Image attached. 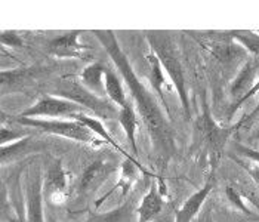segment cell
I'll use <instances>...</instances> for the list:
<instances>
[{
  "label": "cell",
  "instance_id": "7402d4cb",
  "mask_svg": "<svg viewBox=\"0 0 259 222\" xmlns=\"http://www.w3.org/2000/svg\"><path fill=\"white\" fill-rule=\"evenodd\" d=\"M225 196H227L228 202L231 203L236 209H239L241 213H244V215H247L249 218H253V219L256 218V216L252 213V210H249V207L246 206L243 197L240 196V193L236 190L234 185H227V188H225Z\"/></svg>",
  "mask_w": 259,
  "mask_h": 222
},
{
  "label": "cell",
  "instance_id": "4dcf8cb0",
  "mask_svg": "<svg viewBox=\"0 0 259 222\" xmlns=\"http://www.w3.org/2000/svg\"><path fill=\"white\" fill-rule=\"evenodd\" d=\"M46 222H58V221H57L54 216H51V215H49V216H46Z\"/></svg>",
  "mask_w": 259,
  "mask_h": 222
},
{
  "label": "cell",
  "instance_id": "ffe728a7",
  "mask_svg": "<svg viewBox=\"0 0 259 222\" xmlns=\"http://www.w3.org/2000/svg\"><path fill=\"white\" fill-rule=\"evenodd\" d=\"M104 83H105V94L108 95V98L111 100V102H114L120 108H124V107L129 105V102L126 100L124 87H123L121 81L119 80L117 74L113 70L107 68Z\"/></svg>",
  "mask_w": 259,
  "mask_h": 222
},
{
  "label": "cell",
  "instance_id": "484cf974",
  "mask_svg": "<svg viewBox=\"0 0 259 222\" xmlns=\"http://www.w3.org/2000/svg\"><path fill=\"white\" fill-rule=\"evenodd\" d=\"M234 150L239 153L241 157L250 160V162H255L259 164V151L258 150H253L247 145H241V144H234Z\"/></svg>",
  "mask_w": 259,
  "mask_h": 222
},
{
  "label": "cell",
  "instance_id": "d6986e66",
  "mask_svg": "<svg viewBox=\"0 0 259 222\" xmlns=\"http://www.w3.org/2000/svg\"><path fill=\"white\" fill-rule=\"evenodd\" d=\"M147 61H148V65H150V83H151L153 89L157 92L160 102L164 105L166 113H169V107H167L166 97H164V92H163V86H164V81H166L164 80V74H163V67H161L159 58L156 57V54L153 51L148 54Z\"/></svg>",
  "mask_w": 259,
  "mask_h": 222
},
{
  "label": "cell",
  "instance_id": "8992f818",
  "mask_svg": "<svg viewBox=\"0 0 259 222\" xmlns=\"http://www.w3.org/2000/svg\"><path fill=\"white\" fill-rule=\"evenodd\" d=\"M77 113H84V108L80 107L79 104L76 102L64 100L60 97H54V95H46L43 98H40L39 101L36 102L33 107L24 110L21 114H18L20 117H62L67 116L70 117L71 114H77Z\"/></svg>",
  "mask_w": 259,
  "mask_h": 222
},
{
  "label": "cell",
  "instance_id": "8fae6325",
  "mask_svg": "<svg viewBox=\"0 0 259 222\" xmlns=\"http://www.w3.org/2000/svg\"><path fill=\"white\" fill-rule=\"evenodd\" d=\"M80 31L73 30L49 43V52L60 58H81L88 51V46L80 43Z\"/></svg>",
  "mask_w": 259,
  "mask_h": 222
},
{
  "label": "cell",
  "instance_id": "6da1fadb",
  "mask_svg": "<svg viewBox=\"0 0 259 222\" xmlns=\"http://www.w3.org/2000/svg\"><path fill=\"white\" fill-rule=\"evenodd\" d=\"M94 34L101 41L105 52L108 54V57L114 62L117 71L121 74L126 87L129 89L134 98L137 113L140 114L141 120L144 121L150 134L151 144L156 153L161 159L167 160L175 151V141H174V132L170 127V123L164 116V113L161 111L159 102L154 98L153 92H150L145 87V84L140 80V77L137 76L126 54L120 48L116 34L111 30H105V31L95 30Z\"/></svg>",
  "mask_w": 259,
  "mask_h": 222
},
{
  "label": "cell",
  "instance_id": "d4e9b609",
  "mask_svg": "<svg viewBox=\"0 0 259 222\" xmlns=\"http://www.w3.org/2000/svg\"><path fill=\"white\" fill-rule=\"evenodd\" d=\"M0 40H2L3 46H9V48H21L24 43L20 37V34L15 31H3Z\"/></svg>",
  "mask_w": 259,
  "mask_h": 222
},
{
  "label": "cell",
  "instance_id": "e0dca14e",
  "mask_svg": "<svg viewBox=\"0 0 259 222\" xmlns=\"http://www.w3.org/2000/svg\"><path fill=\"white\" fill-rule=\"evenodd\" d=\"M119 121L126 134L127 142L132 148V153L135 156H138V145L135 140V134H137V127H138V116L135 113V108L129 104L124 108H120L119 111Z\"/></svg>",
  "mask_w": 259,
  "mask_h": 222
},
{
  "label": "cell",
  "instance_id": "603a6c76",
  "mask_svg": "<svg viewBox=\"0 0 259 222\" xmlns=\"http://www.w3.org/2000/svg\"><path fill=\"white\" fill-rule=\"evenodd\" d=\"M234 187L240 193V196L243 197V200H249L256 209H259V193L256 190L258 188L256 184H255V187H249L244 182H240V184H234Z\"/></svg>",
  "mask_w": 259,
  "mask_h": 222
},
{
  "label": "cell",
  "instance_id": "ba28073f",
  "mask_svg": "<svg viewBox=\"0 0 259 222\" xmlns=\"http://www.w3.org/2000/svg\"><path fill=\"white\" fill-rule=\"evenodd\" d=\"M114 170L116 167L111 163L104 160L91 163L80 176V181L77 184V194L80 197L92 194Z\"/></svg>",
  "mask_w": 259,
  "mask_h": 222
},
{
  "label": "cell",
  "instance_id": "52a82bcc",
  "mask_svg": "<svg viewBox=\"0 0 259 222\" xmlns=\"http://www.w3.org/2000/svg\"><path fill=\"white\" fill-rule=\"evenodd\" d=\"M258 70L259 58H255V57H249L247 60L241 64L237 76L234 77V80L231 81V86H230V97L233 98V104H231L230 111H228V117L230 119L234 116V113H233L234 108L250 92V89L256 83L255 77H256Z\"/></svg>",
  "mask_w": 259,
  "mask_h": 222
},
{
  "label": "cell",
  "instance_id": "5bb4252c",
  "mask_svg": "<svg viewBox=\"0 0 259 222\" xmlns=\"http://www.w3.org/2000/svg\"><path fill=\"white\" fill-rule=\"evenodd\" d=\"M163 204V194L159 191L157 185H151V188L142 197V202L138 206V222L154 221L160 215Z\"/></svg>",
  "mask_w": 259,
  "mask_h": 222
},
{
  "label": "cell",
  "instance_id": "83f0119b",
  "mask_svg": "<svg viewBox=\"0 0 259 222\" xmlns=\"http://www.w3.org/2000/svg\"><path fill=\"white\" fill-rule=\"evenodd\" d=\"M259 117V102H258V105L255 107V110L249 114V116H246V117H243L241 120L237 123V127H240L241 124H246V127H247V124H250L252 121L253 120H256Z\"/></svg>",
  "mask_w": 259,
  "mask_h": 222
},
{
  "label": "cell",
  "instance_id": "5b68a950",
  "mask_svg": "<svg viewBox=\"0 0 259 222\" xmlns=\"http://www.w3.org/2000/svg\"><path fill=\"white\" fill-rule=\"evenodd\" d=\"M14 120L21 126L34 127L40 132H46L51 135H58L64 138H70L74 141L88 142V144H97V135L91 132L84 124L76 120H40L31 117H20L17 116Z\"/></svg>",
  "mask_w": 259,
  "mask_h": 222
},
{
  "label": "cell",
  "instance_id": "9c48e42d",
  "mask_svg": "<svg viewBox=\"0 0 259 222\" xmlns=\"http://www.w3.org/2000/svg\"><path fill=\"white\" fill-rule=\"evenodd\" d=\"M43 197L51 203H62L67 197V175L61 160H55L49 166L43 181Z\"/></svg>",
  "mask_w": 259,
  "mask_h": 222
},
{
  "label": "cell",
  "instance_id": "f546056e",
  "mask_svg": "<svg viewBox=\"0 0 259 222\" xmlns=\"http://www.w3.org/2000/svg\"><path fill=\"white\" fill-rule=\"evenodd\" d=\"M252 138H253V140H259V126H258V127H256L255 134L252 135Z\"/></svg>",
  "mask_w": 259,
  "mask_h": 222
},
{
  "label": "cell",
  "instance_id": "9a60e30c",
  "mask_svg": "<svg viewBox=\"0 0 259 222\" xmlns=\"http://www.w3.org/2000/svg\"><path fill=\"white\" fill-rule=\"evenodd\" d=\"M86 222H138V206L134 199H129L119 207L101 215H94Z\"/></svg>",
  "mask_w": 259,
  "mask_h": 222
},
{
  "label": "cell",
  "instance_id": "2e32d148",
  "mask_svg": "<svg viewBox=\"0 0 259 222\" xmlns=\"http://www.w3.org/2000/svg\"><path fill=\"white\" fill-rule=\"evenodd\" d=\"M105 71H107V68H105L101 62H94V64L88 65V67L81 71L79 80L81 81V84H83L84 87H88L91 92L100 95V94H104V92H105V83H104Z\"/></svg>",
  "mask_w": 259,
  "mask_h": 222
},
{
  "label": "cell",
  "instance_id": "cb8c5ba5",
  "mask_svg": "<svg viewBox=\"0 0 259 222\" xmlns=\"http://www.w3.org/2000/svg\"><path fill=\"white\" fill-rule=\"evenodd\" d=\"M0 135H2V147H5L8 142H15L20 141L22 138H27L28 134L22 129H14V127H6V126H2L0 129Z\"/></svg>",
  "mask_w": 259,
  "mask_h": 222
},
{
  "label": "cell",
  "instance_id": "f1b7e54d",
  "mask_svg": "<svg viewBox=\"0 0 259 222\" xmlns=\"http://www.w3.org/2000/svg\"><path fill=\"white\" fill-rule=\"evenodd\" d=\"M199 222H212V213H210V209L204 210V213L201 215V218L199 219Z\"/></svg>",
  "mask_w": 259,
  "mask_h": 222
},
{
  "label": "cell",
  "instance_id": "277c9868",
  "mask_svg": "<svg viewBox=\"0 0 259 222\" xmlns=\"http://www.w3.org/2000/svg\"><path fill=\"white\" fill-rule=\"evenodd\" d=\"M237 129V124L233 127H222L213 120L212 113L209 110L207 102H203V111L200 113L194 123V135H193V150L194 148H207L213 167H217L224 147L230 140L231 134Z\"/></svg>",
  "mask_w": 259,
  "mask_h": 222
},
{
  "label": "cell",
  "instance_id": "3957f363",
  "mask_svg": "<svg viewBox=\"0 0 259 222\" xmlns=\"http://www.w3.org/2000/svg\"><path fill=\"white\" fill-rule=\"evenodd\" d=\"M49 95L76 102L84 110L94 113L100 119H105V120L119 119L120 110H117V105L114 102L108 101L100 95L91 92L88 87H84L81 84L79 79L62 77L49 87Z\"/></svg>",
  "mask_w": 259,
  "mask_h": 222
},
{
  "label": "cell",
  "instance_id": "7c38bea8",
  "mask_svg": "<svg viewBox=\"0 0 259 222\" xmlns=\"http://www.w3.org/2000/svg\"><path fill=\"white\" fill-rule=\"evenodd\" d=\"M213 187H215V176L210 175V176L207 178V181L204 182V185L200 188L199 191H196L193 196H190V199H187V202L181 206V209L177 212L175 222L194 221V218L199 215L203 203L206 202V199H207L209 194L212 193Z\"/></svg>",
  "mask_w": 259,
  "mask_h": 222
},
{
  "label": "cell",
  "instance_id": "44dd1931",
  "mask_svg": "<svg viewBox=\"0 0 259 222\" xmlns=\"http://www.w3.org/2000/svg\"><path fill=\"white\" fill-rule=\"evenodd\" d=\"M137 167H141L142 169V166L138 164V160L137 159H126V162L123 163V166H121V170H120V180L117 182V185H116V188H113L110 193H108V196L110 194H113L117 188L121 190V197H124L127 193H129V190L132 188V185L135 184L137 181V178H138V172H137ZM144 170V169H142Z\"/></svg>",
  "mask_w": 259,
  "mask_h": 222
},
{
  "label": "cell",
  "instance_id": "7a4b0ae2",
  "mask_svg": "<svg viewBox=\"0 0 259 222\" xmlns=\"http://www.w3.org/2000/svg\"><path fill=\"white\" fill-rule=\"evenodd\" d=\"M147 40H148L151 51L159 58L163 70L167 73L169 79L175 86L184 114L187 117H190L191 116V104H190L188 89H187L185 71H184V65L177 54L175 45L170 39V36L166 34L164 31H150V33H147Z\"/></svg>",
  "mask_w": 259,
  "mask_h": 222
},
{
  "label": "cell",
  "instance_id": "ac0fdd59",
  "mask_svg": "<svg viewBox=\"0 0 259 222\" xmlns=\"http://www.w3.org/2000/svg\"><path fill=\"white\" fill-rule=\"evenodd\" d=\"M70 120L80 121V123L84 124L91 132H94L97 137H100V138H102L105 142H108L110 145H113L114 148H117L119 151L124 153L119 144L110 137V134L107 132V129L104 127V124H102L98 119H95V117H92V116H88L86 113H77V114H71V116H70ZM124 154H126V153H124ZM126 157H127V159H134V157H131L129 154H126Z\"/></svg>",
  "mask_w": 259,
  "mask_h": 222
},
{
  "label": "cell",
  "instance_id": "30bf717a",
  "mask_svg": "<svg viewBox=\"0 0 259 222\" xmlns=\"http://www.w3.org/2000/svg\"><path fill=\"white\" fill-rule=\"evenodd\" d=\"M230 37V36H228ZM210 54L215 60L220 62L222 67L225 68H234L237 67L240 62L247 60V51L233 40L230 37V40L217 41L213 43V46L210 48Z\"/></svg>",
  "mask_w": 259,
  "mask_h": 222
},
{
  "label": "cell",
  "instance_id": "4fadbf2b",
  "mask_svg": "<svg viewBox=\"0 0 259 222\" xmlns=\"http://www.w3.org/2000/svg\"><path fill=\"white\" fill-rule=\"evenodd\" d=\"M25 222H46L43 213V184L40 181L39 173H36L28 184Z\"/></svg>",
  "mask_w": 259,
  "mask_h": 222
},
{
  "label": "cell",
  "instance_id": "1f68e13d",
  "mask_svg": "<svg viewBox=\"0 0 259 222\" xmlns=\"http://www.w3.org/2000/svg\"><path fill=\"white\" fill-rule=\"evenodd\" d=\"M258 34H259V31H258Z\"/></svg>",
  "mask_w": 259,
  "mask_h": 222
},
{
  "label": "cell",
  "instance_id": "4316f807",
  "mask_svg": "<svg viewBox=\"0 0 259 222\" xmlns=\"http://www.w3.org/2000/svg\"><path fill=\"white\" fill-rule=\"evenodd\" d=\"M236 162H239V164H241L244 169H246V172H249V175H250V178H252V181L256 184V187L259 188V164H244L243 160H240V159H236V157H233Z\"/></svg>",
  "mask_w": 259,
  "mask_h": 222
}]
</instances>
